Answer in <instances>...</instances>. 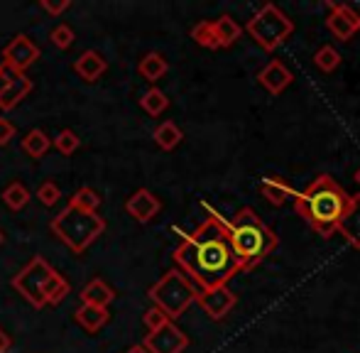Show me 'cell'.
<instances>
[{
  "mask_svg": "<svg viewBox=\"0 0 360 353\" xmlns=\"http://www.w3.org/2000/svg\"><path fill=\"white\" fill-rule=\"evenodd\" d=\"M138 72L147 82H160V79L169 72V64H167V59L162 57L160 52H147L145 57L140 59Z\"/></svg>",
  "mask_w": 360,
  "mask_h": 353,
  "instance_id": "21",
  "label": "cell"
},
{
  "mask_svg": "<svg viewBox=\"0 0 360 353\" xmlns=\"http://www.w3.org/2000/svg\"><path fill=\"white\" fill-rule=\"evenodd\" d=\"M52 272H54V267L49 265L42 255H37V258L30 260V263L13 277L15 292H20V295H22L25 300L34 307V309H42V307L47 304V302H44L42 290H44V282L49 280Z\"/></svg>",
  "mask_w": 360,
  "mask_h": 353,
  "instance_id": "7",
  "label": "cell"
},
{
  "mask_svg": "<svg viewBox=\"0 0 360 353\" xmlns=\"http://www.w3.org/2000/svg\"><path fill=\"white\" fill-rule=\"evenodd\" d=\"M49 229L72 253L81 255L105 231V219L98 214H86V211L67 206L62 214L54 216Z\"/></svg>",
  "mask_w": 360,
  "mask_h": 353,
  "instance_id": "4",
  "label": "cell"
},
{
  "mask_svg": "<svg viewBox=\"0 0 360 353\" xmlns=\"http://www.w3.org/2000/svg\"><path fill=\"white\" fill-rule=\"evenodd\" d=\"M49 148H52V138H49L42 128H32L22 138V145H20V150H22V153L27 155V158H32V160L44 158Z\"/></svg>",
  "mask_w": 360,
  "mask_h": 353,
  "instance_id": "19",
  "label": "cell"
},
{
  "mask_svg": "<svg viewBox=\"0 0 360 353\" xmlns=\"http://www.w3.org/2000/svg\"><path fill=\"white\" fill-rule=\"evenodd\" d=\"M69 292H72V285H69V280L54 270L52 275H49V280L44 282L42 295H44V302H47V304H62V302L67 300Z\"/></svg>",
  "mask_w": 360,
  "mask_h": 353,
  "instance_id": "23",
  "label": "cell"
},
{
  "mask_svg": "<svg viewBox=\"0 0 360 353\" xmlns=\"http://www.w3.org/2000/svg\"><path fill=\"white\" fill-rule=\"evenodd\" d=\"M326 25L333 32V37H338L341 42H348L360 30V20L351 10V5H338V3L331 5V15H328Z\"/></svg>",
  "mask_w": 360,
  "mask_h": 353,
  "instance_id": "11",
  "label": "cell"
},
{
  "mask_svg": "<svg viewBox=\"0 0 360 353\" xmlns=\"http://www.w3.org/2000/svg\"><path fill=\"white\" fill-rule=\"evenodd\" d=\"M30 199H32V194H30V189L22 184V181H10V184L5 186V191H3V201H5V206H8L10 211L25 209V206L30 204Z\"/></svg>",
  "mask_w": 360,
  "mask_h": 353,
  "instance_id": "25",
  "label": "cell"
},
{
  "mask_svg": "<svg viewBox=\"0 0 360 353\" xmlns=\"http://www.w3.org/2000/svg\"><path fill=\"white\" fill-rule=\"evenodd\" d=\"M39 8H42L44 13H49V15H62L64 10L72 8V0H57V3H54V0H42V3H39Z\"/></svg>",
  "mask_w": 360,
  "mask_h": 353,
  "instance_id": "34",
  "label": "cell"
},
{
  "mask_svg": "<svg viewBox=\"0 0 360 353\" xmlns=\"http://www.w3.org/2000/svg\"><path fill=\"white\" fill-rule=\"evenodd\" d=\"M13 77H15V74L10 72V69H5L3 64H0V91H3L5 86H8V84H10V79H13Z\"/></svg>",
  "mask_w": 360,
  "mask_h": 353,
  "instance_id": "36",
  "label": "cell"
},
{
  "mask_svg": "<svg viewBox=\"0 0 360 353\" xmlns=\"http://www.w3.org/2000/svg\"><path fill=\"white\" fill-rule=\"evenodd\" d=\"M145 349L150 353H184L189 346V336L174 324V321H167L162 329L150 331L145 336Z\"/></svg>",
  "mask_w": 360,
  "mask_h": 353,
  "instance_id": "9",
  "label": "cell"
},
{
  "mask_svg": "<svg viewBox=\"0 0 360 353\" xmlns=\"http://www.w3.org/2000/svg\"><path fill=\"white\" fill-rule=\"evenodd\" d=\"M10 344H13V341H10V336L5 334L3 329H0V353H8V349H10Z\"/></svg>",
  "mask_w": 360,
  "mask_h": 353,
  "instance_id": "37",
  "label": "cell"
},
{
  "mask_svg": "<svg viewBox=\"0 0 360 353\" xmlns=\"http://www.w3.org/2000/svg\"><path fill=\"white\" fill-rule=\"evenodd\" d=\"M30 91H32V79H27L25 74H15V77L10 79L8 86L0 91V108L13 110L20 101L27 98Z\"/></svg>",
  "mask_w": 360,
  "mask_h": 353,
  "instance_id": "16",
  "label": "cell"
},
{
  "mask_svg": "<svg viewBox=\"0 0 360 353\" xmlns=\"http://www.w3.org/2000/svg\"><path fill=\"white\" fill-rule=\"evenodd\" d=\"M34 196H37V201L42 206H54L62 199V191H59V186L54 184V181H42V184L37 186V191H34Z\"/></svg>",
  "mask_w": 360,
  "mask_h": 353,
  "instance_id": "31",
  "label": "cell"
},
{
  "mask_svg": "<svg viewBox=\"0 0 360 353\" xmlns=\"http://www.w3.org/2000/svg\"><path fill=\"white\" fill-rule=\"evenodd\" d=\"M72 209L86 211V214H98V206H101V194L91 186H81V189L74 191L72 201H69Z\"/></svg>",
  "mask_w": 360,
  "mask_h": 353,
  "instance_id": "26",
  "label": "cell"
},
{
  "mask_svg": "<svg viewBox=\"0 0 360 353\" xmlns=\"http://www.w3.org/2000/svg\"><path fill=\"white\" fill-rule=\"evenodd\" d=\"M294 32V23L282 13L277 5L267 3L252 15V20L248 23V34L260 44L262 49L272 52Z\"/></svg>",
  "mask_w": 360,
  "mask_h": 353,
  "instance_id": "6",
  "label": "cell"
},
{
  "mask_svg": "<svg viewBox=\"0 0 360 353\" xmlns=\"http://www.w3.org/2000/svg\"><path fill=\"white\" fill-rule=\"evenodd\" d=\"M338 231L346 236L351 245L360 248V196H351L346 206V214L338 221Z\"/></svg>",
  "mask_w": 360,
  "mask_h": 353,
  "instance_id": "15",
  "label": "cell"
},
{
  "mask_svg": "<svg viewBox=\"0 0 360 353\" xmlns=\"http://www.w3.org/2000/svg\"><path fill=\"white\" fill-rule=\"evenodd\" d=\"M356 184L360 186V169H358V172H356Z\"/></svg>",
  "mask_w": 360,
  "mask_h": 353,
  "instance_id": "39",
  "label": "cell"
},
{
  "mask_svg": "<svg viewBox=\"0 0 360 353\" xmlns=\"http://www.w3.org/2000/svg\"><path fill=\"white\" fill-rule=\"evenodd\" d=\"M236 302H238V297L233 295L226 285L211 287V290H199V295H196V304L204 309L206 316H211V319H216V321L231 314Z\"/></svg>",
  "mask_w": 360,
  "mask_h": 353,
  "instance_id": "10",
  "label": "cell"
},
{
  "mask_svg": "<svg viewBox=\"0 0 360 353\" xmlns=\"http://www.w3.org/2000/svg\"><path fill=\"white\" fill-rule=\"evenodd\" d=\"M214 23V32L218 39V47H231V44L238 42V37L243 34V27L231 18V15H221L218 20H211Z\"/></svg>",
  "mask_w": 360,
  "mask_h": 353,
  "instance_id": "22",
  "label": "cell"
},
{
  "mask_svg": "<svg viewBox=\"0 0 360 353\" xmlns=\"http://www.w3.org/2000/svg\"><path fill=\"white\" fill-rule=\"evenodd\" d=\"M143 321H145V329L147 331H157V329H162L167 321H169V316H167L162 309H157V307H150V309L145 312Z\"/></svg>",
  "mask_w": 360,
  "mask_h": 353,
  "instance_id": "33",
  "label": "cell"
},
{
  "mask_svg": "<svg viewBox=\"0 0 360 353\" xmlns=\"http://www.w3.org/2000/svg\"><path fill=\"white\" fill-rule=\"evenodd\" d=\"M199 287L189 280L181 270H169L150 287L147 297L152 300V307L162 309L172 319H179L186 309L196 302Z\"/></svg>",
  "mask_w": 360,
  "mask_h": 353,
  "instance_id": "5",
  "label": "cell"
},
{
  "mask_svg": "<svg viewBox=\"0 0 360 353\" xmlns=\"http://www.w3.org/2000/svg\"><path fill=\"white\" fill-rule=\"evenodd\" d=\"M152 138H155V143L160 145L162 150H167V153H169V150H174L176 145L181 143V138H184V135H181L179 125L172 123V120H165V123H160L155 128Z\"/></svg>",
  "mask_w": 360,
  "mask_h": 353,
  "instance_id": "24",
  "label": "cell"
},
{
  "mask_svg": "<svg viewBox=\"0 0 360 353\" xmlns=\"http://www.w3.org/2000/svg\"><path fill=\"white\" fill-rule=\"evenodd\" d=\"M160 209H162L160 199H157L150 189H138L128 201H125V211H128L135 221H140V224L152 221L157 214H160Z\"/></svg>",
  "mask_w": 360,
  "mask_h": 353,
  "instance_id": "12",
  "label": "cell"
},
{
  "mask_svg": "<svg viewBox=\"0 0 360 353\" xmlns=\"http://www.w3.org/2000/svg\"><path fill=\"white\" fill-rule=\"evenodd\" d=\"M257 82H260L262 89L270 91L272 96H280L282 91L294 82V77L282 62H270L260 74H257Z\"/></svg>",
  "mask_w": 360,
  "mask_h": 353,
  "instance_id": "13",
  "label": "cell"
},
{
  "mask_svg": "<svg viewBox=\"0 0 360 353\" xmlns=\"http://www.w3.org/2000/svg\"><path fill=\"white\" fill-rule=\"evenodd\" d=\"M115 300V292L108 282H103L101 277H94L89 285L81 290V304H91V307H103L108 309V304Z\"/></svg>",
  "mask_w": 360,
  "mask_h": 353,
  "instance_id": "17",
  "label": "cell"
},
{
  "mask_svg": "<svg viewBox=\"0 0 360 353\" xmlns=\"http://www.w3.org/2000/svg\"><path fill=\"white\" fill-rule=\"evenodd\" d=\"M52 145L59 150V153L64 155V158H69V155H74L76 150H79V145H81V138L74 133L72 128H67V130H62V133L57 135V138L52 140Z\"/></svg>",
  "mask_w": 360,
  "mask_h": 353,
  "instance_id": "30",
  "label": "cell"
},
{
  "mask_svg": "<svg viewBox=\"0 0 360 353\" xmlns=\"http://www.w3.org/2000/svg\"><path fill=\"white\" fill-rule=\"evenodd\" d=\"M191 39H194L199 47L204 49H218V39H216V32H214V23L204 20V23L194 25L191 27Z\"/></svg>",
  "mask_w": 360,
  "mask_h": 353,
  "instance_id": "28",
  "label": "cell"
},
{
  "mask_svg": "<svg viewBox=\"0 0 360 353\" xmlns=\"http://www.w3.org/2000/svg\"><path fill=\"white\" fill-rule=\"evenodd\" d=\"M226 233L240 270L255 267L277 245V236L252 209H240L231 221H226Z\"/></svg>",
  "mask_w": 360,
  "mask_h": 353,
  "instance_id": "3",
  "label": "cell"
},
{
  "mask_svg": "<svg viewBox=\"0 0 360 353\" xmlns=\"http://www.w3.org/2000/svg\"><path fill=\"white\" fill-rule=\"evenodd\" d=\"M260 189H262V196L275 206L287 204V199H292L294 196V189L287 184L285 179H280V176H265L262 184H260Z\"/></svg>",
  "mask_w": 360,
  "mask_h": 353,
  "instance_id": "20",
  "label": "cell"
},
{
  "mask_svg": "<svg viewBox=\"0 0 360 353\" xmlns=\"http://www.w3.org/2000/svg\"><path fill=\"white\" fill-rule=\"evenodd\" d=\"M314 64H316L321 72L331 74L333 69H338V64H341V54H338L336 47H331V44H326V47H321L316 54H314Z\"/></svg>",
  "mask_w": 360,
  "mask_h": 353,
  "instance_id": "29",
  "label": "cell"
},
{
  "mask_svg": "<svg viewBox=\"0 0 360 353\" xmlns=\"http://www.w3.org/2000/svg\"><path fill=\"white\" fill-rule=\"evenodd\" d=\"M39 59V47L27 37V34H15L10 44L3 49V67L13 74H25Z\"/></svg>",
  "mask_w": 360,
  "mask_h": 353,
  "instance_id": "8",
  "label": "cell"
},
{
  "mask_svg": "<svg viewBox=\"0 0 360 353\" xmlns=\"http://www.w3.org/2000/svg\"><path fill=\"white\" fill-rule=\"evenodd\" d=\"M125 353H150V351H147L143 344H135V346H130V349L125 351Z\"/></svg>",
  "mask_w": 360,
  "mask_h": 353,
  "instance_id": "38",
  "label": "cell"
},
{
  "mask_svg": "<svg viewBox=\"0 0 360 353\" xmlns=\"http://www.w3.org/2000/svg\"><path fill=\"white\" fill-rule=\"evenodd\" d=\"M74 319H76V324H79L84 331H89V334H96V331H101L105 324H108L110 314H108V309H103V307L79 304V309L74 312Z\"/></svg>",
  "mask_w": 360,
  "mask_h": 353,
  "instance_id": "18",
  "label": "cell"
},
{
  "mask_svg": "<svg viewBox=\"0 0 360 353\" xmlns=\"http://www.w3.org/2000/svg\"><path fill=\"white\" fill-rule=\"evenodd\" d=\"M0 243H3V233H0Z\"/></svg>",
  "mask_w": 360,
  "mask_h": 353,
  "instance_id": "40",
  "label": "cell"
},
{
  "mask_svg": "<svg viewBox=\"0 0 360 353\" xmlns=\"http://www.w3.org/2000/svg\"><path fill=\"white\" fill-rule=\"evenodd\" d=\"M15 133H18V130H15V125L10 123L8 118H0V148H3V145H8L10 140L15 138Z\"/></svg>",
  "mask_w": 360,
  "mask_h": 353,
  "instance_id": "35",
  "label": "cell"
},
{
  "mask_svg": "<svg viewBox=\"0 0 360 353\" xmlns=\"http://www.w3.org/2000/svg\"><path fill=\"white\" fill-rule=\"evenodd\" d=\"M176 270H181L199 290L221 287L240 270L236 255L228 243L226 221L211 211V216L194 231L184 236L181 245L174 250Z\"/></svg>",
  "mask_w": 360,
  "mask_h": 353,
  "instance_id": "1",
  "label": "cell"
},
{
  "mask_svg": "<svg viewBox=\"0 0 360 353\" xmlns=\"http://www.w3.org/2000/svg\"><path fill=\"white\" fill-rule=\"evenodd\" d=\"M105 69H108V62H105L103 54L96 52V49H86V52L74 62V72L89 84L98 82V79L105 74Z\"/></svg>",
  "mask_w": 360,
  "mask_h": 353,
  "instance_id": "14",
  "label": "cell"
},
{
  "mask_svg": "<svg viewBox=\"0 0 360 353\" xmlns=\"http://www.w3.org/2000/svg\"><path fill=\"white\" fill-rule=\"evenodd\" d=\"M348 199L351 194H346L328 174H321L297 196V211L319 236L331 238L338 231L341 216L346 214Z\"/></svg>",
  "mask_w": 360,
  "mask_h": 353,
  "instance_id": "2",
  "label": "cell"
},
{
  "mask_svg": "<svg viewBox=\"0 0 360 353\" xmlns=\"http://www.w3.org/2000/svg\"><path fill=\"white\" fill-rule=\"evenodd\" d=\"M49 42L54 44V47L59 49H69L74 44V30L69 27V25H57V27L49 32Z\"/></svg>",
  "mask_w": 360,
  "mask_h": 353,
  "instance_id": "32",
  "label": "cell"
},
{
  "mask_svg": "<svg viewBox=\"0 0 360 353\" xmlns=\"http://www.w3.org/2000/svg\"><path fill=\"white\" fill-rule=\"evenodd\" d=\"M167 105H169V98H167L165 91H160V89L145 91L143 98H140V108H143L147 115H152V118H157V115L165 113Z\"/></svg>",
  "mask_w": 360,
  "mask_h": 353,
  "instance_id": "27",
  "label": "cell"
}]
</instances>
